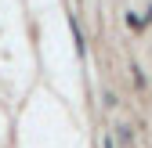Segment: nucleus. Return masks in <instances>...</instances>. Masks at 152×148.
Wrapping results in <instances>:
<instances>
[{
    "label": "nucleus",
    "mask_w": 152,
    "mask_h": 148,
    "mask_svg": "<svg viewBox=\"0 0 152 148\" xmlns=\"http://www.w3.org/2000/svg\"><path fill=\"white\" fill-rule=\"evenodd\" d=\"M69 25H72V40H76V51H87V44H83V33H80V25H76V18H69Z\"/></svg>",
    "instance_id": "nucleus-1"
},
{
    "label": "nucleus",
    "mask_w": 152,
    "mask_h": 148,
    "mask_svg": "<svg viewBox=\"0 0 152 148\" xmlns=\"http://www.w3.org/2000/svg\"><path fill=\"white\" fill-rule=\"evenodd\" d=\"M127 25H130V29H141V25H145V22H141V18H138V15H134V11H127Z\"/></svg>",
    "instance_id": "nucleus-2"
},
{
    "label": "nucleus",
    "mask_w": 152,
    "mask_h": 148,
    "mask_svg": "<svg viewBox=\"0 0 152 148\" xmlns=\"http://www.w3.org/2000/svg\"><path fill=\"white\" fill-rule=\"evenodd\" d=\"M120 141H123V144H130V141H134V134H130V126H120Z\"/></svg>",
    "instance_id": "nucleus-3"
},
{
    "label": "nucleus",
    "mask_w": 152,
    "mask_h": 148,
    "mask_svg": "<svg viewBox=\"0 0 152 148\" xmlns=\"http://www.w3.org/2000/svg\"><path fill=\"white\" fill-rule=\"evenodd\" d=\"M105 148H116V144H112V137H105Z\"/></svg>",
    "instance_id": "nucleus-4"
}]
</instances>
